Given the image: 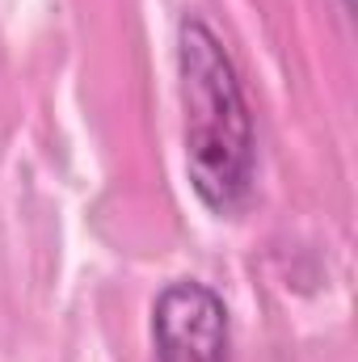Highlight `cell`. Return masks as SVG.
<instances>
[{"instance_id": "1", "label": "cell", "mask_w": 358, "mask_h": 362, "mask_svg": "<svg viewBox=\"0 0 358 362\" xmlns=\"http://www.w3.org/2000/svg\"><path fill=\"white\" fill-rule=\"evenodd\" d=\"M178 93L190 185L211 211L232 215L253 185V114L224 42L198 17L178 34Z\"/></svg>"}, {"instance_id": "2", "label": "cell", "mask_w": 358, "mask_h": 362, "mask_svg": "<svg viewBox=\"0 0 358 362\" xmlns=\"http://www.w3.org/2000/svg\"><path fill=\"white\" fill-rule=\"evenodd\" d=\"M152 337L156 362H228V308L194 278L169 282L152 308Z\"/></svg>"}, {"instance_id": "3", "label": "cell", "mask_w": 358, "mask_h": 362, "mask_svg": "<svg viewBox=\"0 0 358 362\" xmlns=\"http://www.w3.org/2000/svg\"><path fill=\"white\" fill-rule=\"evenodd\" d=\"M342 4H346V8H354V0H342Z\"/></svg>"}]
</instances>
